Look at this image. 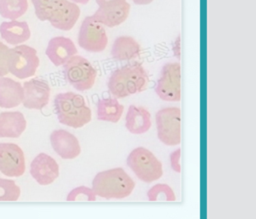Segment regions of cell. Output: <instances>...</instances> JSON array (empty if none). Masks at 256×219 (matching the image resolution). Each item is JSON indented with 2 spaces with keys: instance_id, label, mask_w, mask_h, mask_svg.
<instances>
[{
  "instance_id": "obj_1",
  "label": "cell",
  "mask_w": 256,
  "mask_h": 219,
  "mask_svg": "<svg viewBox=\"0 0 256 219\" xmlns=\"http://www.w3.org/2000/svg\"><path fill=\"white\" fill-rule=\"evenodd\" d=\"M36 17L48 21L54 28L69 31L80 16V8L70 0H31Z\"/></svg>"
},
{
  "instance_id": "obj_2",
  "label": "cell",
  "mask_w": 256,
  "mask_h": 219,
  "mask_svg": "<svg viewBox=\"0 0 256 219\" xmlns=\"http://www.w3.org/2000/svg\"><path fill=\"white\" fill-rule=\"evenodd\" d=\"M148 75L140 63H131L114 70L108 79V90L114 98H125L146 88Z\"/></svg>"
},
{
  "instance_id": "obj_3",
  "label": "cell",
  "mask_w": 256,
  "mask_h": 219,
  "mask_svg": "<svg viewBox=\"0 0 256 219\" xmlns=\"http://www.w3.org/2000/svg\"><path fill=\"white\" fill-rule=\"evenodd\" d=\"M53 104L55 114L63 125L81 128L91 121V109L80 94L74 92L59 93L55 96Z\"/></svg>"
},
{
  "instance_id": "obj_4",
  "label": "cell",
  "mask_w": 256,
  "mask_h": 219,
  "mask_svg": "<svg viewBox=\"0 0 256 219\" xmlns=\"http://www.w3.org/2000/svg\"><path fill=\"white\" fill-rule=\"evenodd\" d=\"M134 187V180L121 167L101 171L92 181L95 195L105 199L125 198L132 193Z\"/></svg>"
},
{
  "instance_id": "obj_5",
  "label": "cell",
  "mask_w": 256,
  "mask_h": 219,
  "mask_svg": "<svg viewBox=\"0 0 256 219\" xmlns=\"http://www.w3.org/2000/svg\"><path fill=\"white\" fill-rule=\"evenodd\" d=\"M126 162L138 179L146 183L159 179L163 174L161 161L144 147L133 149L129 153Z\"/></svg>"
},
{
  "instance_id": "obj_6",
  "label": "cell",
  "mask_w": 256,
  "mask_h": 219,
  "mask_svg": "<svg viewBox=\"0 0 256 219\" xmlns=\"http://www.w3.org/2000/svg\"><path fill=\"white\" fill-rule=\"evenodd\" d=\"M63 74L76 90L86 91L93 87L97 71L86 58L76 54L63 64Z\"/></svg>"
},
{
  "instance_id": "obj_7",
  "label": "cell",
  "mask_w": 256,
  "mask_h": 219,
  "mask_svg": "<svg viewBox=\"0 0 256 219\" xmlns=\"http://www.w3.org/2000/svg\"><path fill=\"white\" fill-rule=\"evenodd\" d=\"M40 60L35 48L20 44L14 48H9L8 52V72L18 79L32 77L39 66Z\"/></svg>"
},
{
  "instance_id": "obj_8",
  "label": "cell",
  "mask_w": 256,
  "mask_h": 219,
  "mask_svg": "<svg viewBox=\"0 0 256 219\" xmlns=\"http://www.w3.org/2000/svg\"><path fill=\"white\" fill-rule=\"evenodd\" d=\"M157 137L167 146H176L181 141V111L178 107H165L155 115Z\"/></svg>"
},
{
  "instance_id": "obj_9",
  "label": "cell",
  "mask_w": 256,
  "mask_h": 219,
  "mask_svg": "<svg viewBox=\"0 0 256 219\" xmlns=\"http://www.w3.org/2000/svg\"><path fill=\"white\" fill-rule=\"evenodd\" d=\"M157 96L169 102H177L181 98V67L178 62L163 65L160 77L155 86Z\"/></svg>"
},
{
  "instance_id": "obj_10",
  "label": "cell",
  "mask_w": 256,
  "mask_h": 219,
  "mask_svg": "<svg viewBox=\"0 0 256 219\" xmlns=\"http://www.w3.org/2000/svg\"><path fill=\"white\" fill-rule=\"evenodd\" d=\"M108 43L104 26L92 15L87 16L81 23L78 32V44L88 52H101Z\"/></svg>"
},
{
  "instance_id": "obj_11",
  "label": "cell",
  "mask_w": 256,
  "mask_h": 219,
  "mask_svg": "<svg viewBox=\"0 0 256 219\" xmlns=\"http://www.w3.org/2000/svg\"><path fill=\"white\" fill-rule=\"evenodd\" d=\"M0 172L8 177H19L24 174L25 157L17 144L0 142Z\"/></svg>"
},
{
  "instance_id": "obj_12",
  "label": "cell",
  "mask_w": 256,
  "mask_h": 219,
  "mask_svg": "<svg viewBox=\"0 0 256 219\" xmlns=\"http://www.w3.org/2000/svg\"><path fill=\"white\" fill-rule=\"evenodd\" d=\"M22 104L27 109L41 110L49 102L50 86L44 79L33 78L24 82Z\"/></svg>"
},
{
  "instance_id": "obj_13",
  "label": "cell",
  "mask_w": 256,
  "mask_h": 219,
  "mask_svg": "<svg viewBox=\"0 0 256 219\" xmlns=\"http://www.w3.org/2000/svg\"><path fill=\"white\" fill-rule=\"evenodd\" d=\"M30 174L40 185H49L59 176V165L46 153H39L30 164Z\"/></svg>"
},
{
  "instance_id": "obj_14",
  "label": "cell",
  "mask_w": 256,
  "mask_h": 219,
  "mask_svg": "<svg viewBox=\"0 0 256 219\" xmlns=\"http://www.w3.org/2000/svg\"><path fill=\"white\" fill-rule=\"evenodd\" d=\"M53 150L63 159H74L81 153V146L75 135L64 129H57L50 134Z\"/></svg>"
},
{
  "instance_id": "obj_15",
  "label": "cell",
  "mask_w": 256,
  "mask_h": 219,
  "mask_svg": "<svg viewBox=\"0 0 256 219\" xmlns=\"http://www.w3.org/2000/svg\"><path fill=\"white\" fill-rule=\"evenodd\" d=\"M45 54L55 66H61L69 58L77 54V48L70 38L56 36L49 40Z\"/></svg>"
},
{
  "instance_id": "obj_16",
  "label": "cell",
  "mask_w": 256,
  "mask_h": 219,
  "mask_svg": "<svg viewBox=\"0 0 256 219\" xmlns=\"http://www.w3.org/2000/svg\"><path fill=\"white\" fill-rule=\"evenodd\" d=\"M130 8V4L125 1L117 5L98 8L92 16L103 26L116 27L128 18Z\"/></svg>"
},
{
  "instance_id": "obj_17",
  "label": "cell",
  "mask_w": 256,
  "mask_h": 219,
  "mask_svg": "<svg viewBox=\"0 0 256 219\" xmlns=\"http://www.w3.org/2000/svg\"><path fill=\"white\" fill-rule=\"evenodd\" d=\"M1 38L11 45H20L29 40L31 31L26 21L9 20L0 24Z\"/></svg>"
},
{
  "instance_id": "obj_18",
  "label": "cell",
  "mask_w": 256,
  "mask_h": 219,
  "mask_svg": "<svg viewBox=\"0 0 256 219\" xmlns=\"http://www.w3.org/2000/svg\"><path fill=\"white\" fill-rule=\"evenodd\" d=\"M26 119L20 111L0 113V137L18 138L26 129Z\"/></svg>"
},
{
  "instance_id": "obj_19",
  "label": "cell",
  "mask_w": 256,
  "mask_h": 219,
  "mask_svg": "<svg viewBox=\"0 0 256 219\" xmlns=\"http://www.w3.org/2000/svg\"><path fill=\"white\" fill-rule=\"evenodd\" d=\"M23 87L20 82L9 77H0V107L10 109L23 101Z\"/></svg>"
},
{
  "instance_id": "obj_20",
  "label": "cell",
  "mask_w": 256,
  "mask_h": 219,
  "mask_svg": "<svg viewBox=\"0 0 256 219\" xmlns=\"http://www.w3.org/2000/svg\"><path fill=\"white\" fill-rule=\"evenodd\" d=\"M125 127L132 134H144L151 127V114L142 107L130 105L125 117Z\"/></svg>"
},
{
  "instance_id": "obj_21",
  "label": "cell",
  "mask_w": 256,
  "mask_h": 219,
  "mask_svg": "<svg viewBox=\"0 0 256 219\" xmlns=\"http://www.w3.org/2000/svg\"><path fill=\"white\" fill-rule=\"evenodd\" d=\"M141 47L131 36H119L111 47V56L117 61H129L139 56Z\"/></svg>"
},
{
  "instance_id": "obj_22",
  "label": "cell",
  "mask_w": 256,
  "mask_h": 219,
  "mask_svg": "<svg viewBox=\"0 0 256 219\" xmlns=\"http://www.w3.org/2000/svg\"><path fill=\"white\" fill-rule=\"evenodd\" d=\"M124 111V106L117 98L107 97L99 99L97 102V119L111 123H117Z\"/></svg>"
},
{
  "instance_id": "obj_23",
  "label": "cell",
  "mask_w": 256,
  "mask_h": 219,
  "mask_svg": "<svg viewBox=\"0 0 256 219\" xmlns=\"http://www.w3.org/2000/svg\"><path fill=\"white\" fill-rule=\"evenodd\" d=\"M28 9V0H0V15L9 20H17Z\"/></svg>"
},
{
  "instance_id": "obj_24",
  "label": "cell",
  "mask_w": 256,
  "mask_h": 219,
  "mask_svg": "<svg viewBox=\"0 0 256 219\" xmlns=\"http://www.w3.org/2000/svg\"><path fill=\"white\" fill-rule=\"evenodd\" d=\"M20 194L21 189L14 180L0 178V201H16Z\"/></svg>"
},
{
  "instance_id": "obj_25",
  "label": "cell",
  "mask_w": 256,
  "mask_h": 219,
  "mask_svg": "<svg viewBox=\"0 0 256 219\" xmlns=\"http://www.w3.org/2000/svg\"><path fill=\"white\" fill-rule=\"evenodd\" d=\"M147 197L150 201H157L163 199L166 201H175V194L172 188L164 183H159L151 187L147 191Z\"/></svg>"
},
{
  "instance_id": "obj_26",
  "label": "cell",
  "mask_w": 256,
  "mask_h": 219,
  "mask_svg": "<svg viewBox=\"0 0 256 219\" xmlns=\"http://www.w3.org/2000/svg\"><path fill=\"white\" fill-rule=\"evenodd\" d=\"M66 199L67 201H76L79 199L94 201L96 199V195L92 188H88L86 186H78L68 193Z\"/></svg>"
},
{
  "instance_id": "obj_27",
  "label": "cell",
  "mask_w": 256,
  "mask_h": 219,
  "mask_svg": "<svg viewBox=\"0 0 256 219\" xmlns=\"http://www.w3.org/2000/svg\"><path fill=\"white\" fill-rule=\"evenodd\" d=\"M8 52L9 47L5 45L2 41H0V77H3L9 73L7 65Z\"/></svg>"
},
{
  "instance_id": "obj_28",
  "label": "cell",
  "mask_w": 256,
  "mask_h": 219,
  "mask_svg": "<svg viewBox=\"0 0 256 219\" xmlns=\"http://www.w3.org/2000/svg\"><path fill=\"white\" fill-rule=\"evenodd\" d=\"M180 156H181V149L178 148L170 154V165L173 171L179 173L181 171L180 166Z\"/></svg>"
},
{
  "instance_id": "obj_29",
  "label": "cell",
  "mask_w": 256,
  "mask_h": 219,
  "mask_svg": "<svg viewBox=\"0 0 256 219\" xmlns=\"http://www.w3.org/2000/svg\"><path fill=\"white\" fill-rule=\"evenodd\" d=\"M95 1H96V4L98 5V8H102V7L117 5L125 2L126 0H95Z\"/></svg>"
},
{
  "instance_id": "obj_30",
  "label": "cell",
  "mask_w": 256,
  "mask_h": 219,
  "mask_svg": "<svg viewBox=\"0 0 256 219\" xmlns=\"http://www.w3.org/2000/svg\"><path fill=\"white\" fill-rule=\"evenodd\" d=\"M173 53L175 57H177L178 59L180 58V36H177L173 43Z\"/></svg>"
},
{
  "instance_id": "obj_31",
  "label": "cell",
  "mask_w": 256,
  "mask_h": 219,
  "mask_svg": "<svg viewBox=\"0 0 256 219\" xmlns=\"http://www.w3.org/2000/svg\"><path fill=\"white\" fill-rule=\"evenodd\" d=\"M136 5H148L152 3L154 0H132Z\"/></svg>"
},
{
  "instance_id": "obj_32",
  "label": "cell",
  "mask_w": 256,
  "mask_h": 219,
  "mask_svg": "<svg viewBox=\"0 0 256 219\" xmlns=\"http://www.w3.org/2000/svg\"><path fill=\"white\" fill-rule=\"evenodd\" d=\"M70 1L75 4H87L90 0H70Z\"/></svg>"
}]
</instances>
